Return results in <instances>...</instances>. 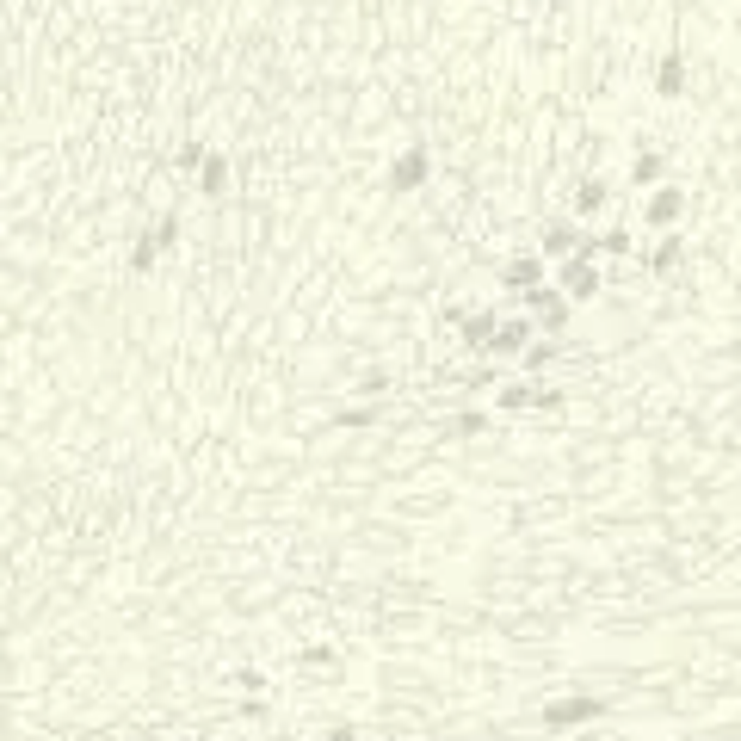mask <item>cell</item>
<instances>
[{"mask_svg": "<svg viewBox=\"0 0 741 741\" xmlns=\"http://www.w3.org/2000/svg\"><path fill=\"white\" fill-rule=\"evenodd\" d=\"M593 717H606V698H599V692H562V698L544 704V729H550V735L581 729V723H593Z\"/></svg>", "mask_w": 741, "mask_h": 741, "instance_id": "cell-1", "label": "cell"}, {"mask_svg": "<svg viewBox=\"0 0 741 741\" xmlns=\"http://www.w3.org/2000/svg\"><path fill=\"white\" fill-rule=\"evenodd\" d=\"M599 285H606V272L593 266V254H575V260H562V266H556V291L569 297V303L599 297Z\"/></svg>", "mask_w": 741, "mask_h": 741, "instance_id": "cell-2", "label": "cell"}, {"mask_svg": "<svg viewBox=\"0 0 741 741\" xmlns=\"http://www.w3.org/2000/svg\"><path fill=\"white\" fill-rule=\"evenodd\" d=\"M575 254H599V241L587 235V229H575V223H544V260H575Z\"/></svg>", "mask_w": 741, "mask_h": 741, "instance_id": "cell-3", "label": "cell"}, {"mask_svg": "<svg viewBox=\"0 0 741 741\" xmlns=\"http://www.w3.org/2000/svg\"><path fill=\"white\" fill-rule=\"evenodd\" d=\"M427 180H433V155L420 149V143H414V149H402V155L390 161V192H402V198H408V192H420Z\"/></svg>", "mask_w": 741, "mask_h": 741, "instance_id": "cell-4", "label": "cell"}, {"mask_svg": "<svg viewBox=\"0 0 741 741\" xmlns=\"http://www.w3.org/2000/svg\"><path fill=\"white\" fill-rule=\"evenodd\" d=\"M680 217H686V192H680V186H655V192H649V204H643V223L667 235Z\"/></svg>", "mask_w": 741, "mask_h": 741, "instance_id": "cell-5", "label": "cell"}, {"mask_svg": "<svg viewBox=\"0 0 741 741\" xmlns=\"http://www.w3.org/2000/svg\"><path fill=\"white\" fill-rule=\"evenodd\" d=\"M538 340V322H525V315H519V322H507V315H501V328H494V359H525V346H532Z\"/></svg>", "mask_w": 741, "mask_h": 741, "instance_id": "cell-6", "label": "cell"}, {"mask_svg": "<svg viewBox=\"0 0 741 741\" xmlns=\"http://www.w3.org/2000/svg\"><path fill=\"white\" fill-rule=\"evenodd\" d=\"M532 285H544V254H513L501 266V291H532Z\"/></svg>", "mask_w": 741, "mask_h": 741, "instance_id": "cell-7", "label": "cell"}, {"mask_svg": "<svg viewBox=\"0 0 741 741\" xmlns=\"http://www.w3.org/2000/svg\"><path fill=\"white\" fill-rule=\"evenodd\" d=\"M451 322H457V334H464V346H476V352H488L494 346V328H501V315H464V309H451Z\"/></svg>", "mask_w": 741, "mask_h": 741, "instance_id": "cell-8", "label": "cell"}, {"mask_svg": "<svg viewBox=\"0 0 741 741\" xmlns=\"http://www.w3.org/2000/svg\"><path fill=\"white\" fill-rule=\"evenodd\" d=\"M649 87H655L661 99H680V93H686V56H680V50H667V56L655 62V75H649Z\"/></svg>", "mask_w": 741, "mask_h": 741, "instance_id": "cell-9", "label": "cell"}, {"mask_svg": "<svg viewBox=\"0 0 741 741\" xmlns=\"http://www.w3.org/2000/svg\"><path fill=\"white\" fill-rule=\"evenodd\" d=\"M494 408H501V414H525V408H538V383H525V377H501V390H494Z\"/></svg>", "mask_w": 741, "mask_h": 741, "instance_id": "cell-10", "label": "cell"}, {"mask_svg": "<svg viewBox=\"0 0 741 741\" xmlns=\"http://www.w3.org/2000/svg\"><path fill=\"white\" fill-rule=\"evenodd\" d=\"M680 260H686V241H680V229H667V235L655 241V254H649L643 266H649V272H674Z\"/></svg>", "mask_w": 741, "mask_h": 741, "instance_id": "cell-11", "label": "cell"}, {"mask_svg": "<svg viewBox=\"0 0 741 741\" xmlns=\"http://www.w3.org/2000/svg\"><path fill=\"white\" fill-rule=\"evenodd\" d=\"M630 186H643V192L667 186V161H661L655 149H643V155H637V167H630Z\"/></svg>", "mask_w": 741, "mask_h": 741, "instance_id": "cell-12", "label": "cell"}, {"mask_svg": "<svg viewBox=\"0 0 741 741\" xmlns=\"http://www.w3.org/2000/svg\"><path fill=\"white\" fill-rule=\"evenodd\" d=\"M198 192H204V198H223V192H229V155H210V161L198 167Z\"/></svg>", "mask_w": 741, "mask_h": 741, "instance_id": "cell-13", "label": "cell"}, {"mask_svg": "<svg viewBox=\"0 0 741 741\" xmlns=\"http://www.w3.org/2000/svg\"><path fill=\"white\" fill-rule=\"evenodd\" d=\"M167 254V247H161V235L155 229H143V235H136V247H130V272H155V260Z\"/></svg>", "mask_w": 741, "mask_h": 741, "instance_id": "cell-14", "label": "cell"}, {"mask_svg": "<svg viewBox=\"0 0 741 741\" xmlns=\"http://www.w3.org/2000/svg\"><path fill=\"white\" fill-rule=\"evenodd\" d=\"M606 198H612L606 180H581V192H575V217H599V210H606Z\"/></svg>", "mask_w": 741, "mask_h": 741, "instance_id": "cell-15", "label": "cell"}, {"mask_svg": "<svg viewBox=\"0 0 741 741\" xmlns=\"http://www.w3.org/2000/svg\"><path fill=\"white\" fill-rule=\"evenodd\" d=\"M556 359H562V346H556V340H532L519 365H525V371H544V365H556Z\"/></svg>", "mask_w": 741, "mask_h": 741, "instance_id": "cell-16", "label": "cell"}, {"mask_svg": "<svg viewBox=\"0 0 741 741\" xmlns=\"http://www.w3.org/2000/svg\"><path fill=\"white\" fill-rule=\"evenodd\" d=\"M371 420H377V402H371V408H365V402H352V408L334 414V427H371Z\"/></svg>", "mask_w": 741, "mask_h": 741, "instance_id": "cell-17", "label": "cell"}, {"mask_svg": "<svg viewBox=\"0 0 741 741\" xmlns=\"http://www.w3.org/2000/svg\"><path fill=\"white\" fill-rule=\"evenodd\" d=\"M599 254L624 260V254H630V229H606V235H599Z\"/></svg>", "mask_w": 741, "mask_h": 741, "instance_id": "cell-18", "label": "cell"}, {"mask_svg": "<svg viewBox=\"0 0 741 741\" xmlns=\"http://www.w3.org/2000/svg\"><path fill=\"white\" fill-rule=\"evenodd\" d=\"M494 427V414H482V408H464L457 414V433H488Z\"/></svg>", "mask_w": 741, "mask_h": 741, "instance_id": "cell-19", "label": "cell"}, {"mask_svg": "<svg viewBox=\"0 0 741 741\" xmlns=\"http://www.w3.org/2000/svg\"><path fill=\"white\" fill-rule=\"evenodd\" d=\"M297 661H303V667H315V674H334V661H340V655H334V649H303Z\"/></svg>", "mask_w": 741, "mask_h": 741, "instance_id": "cell-20", "label": "cell"}, {"mask_svg": "<svg viewBox=\"0 0 741 741\" xmlns=\"http://www.w3.org/2000/svg\"><path fill=\"white\" fill-rule=\"evenodd\" d=\"M235 686H241L247 698H260V692H266V674H260V667H241V674H235Z\"/></svg>", "mask_w": 741, "mask_h": 741, "instance_id": "cell-21", "label": "cell"}, {"mask_svg": "<svg viewBox=\"0 0 741 741\" xmlns=\"http://www.w3.org/2000/svg\"><path fill=\"white\" fill-rule=\"evenodd\" d=\"M155 235H161V247H173L180 241V217H155Z\"/></svg>", "mask_w": 741, "mask_h": 741, "instance_id": "cell-22", "label": "cell"}, {"mask_svg": "<svg viewBox=\"0 0 741 741\" xmlns=\"http://www.w3.org/2000/svg\"><path fill=\"white\" fill-rule=\"evenodd\" d=\"M204 161H210L204 143H186V149H180V167H204Z\"/></svg>", "mask_w": 741, "mask_h": 741, "instance_id": "cell-23", "label": "cell"}, {"mask_svg": "<svg viewBox=\"0 0 741 741\" xmlns=\"http://www.w3.org/2000/svg\"><path fill=\"white\" fill-rule=\"evenodd\" d=\"M538 408H544V414H556V408H562V390H550V383H544V390H538Z\"/></svg>", "mask_w": 741, "mask_h": 741, "instance_id": "cell-24", "label": "cell"}]
</instances>
